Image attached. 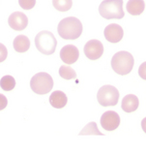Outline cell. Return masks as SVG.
Returning a JSON list of instances; mask_svg holds the SVG:
<instances>
[{
	"mask_svg": "<svg viewBox=\"0 0 146 158\" xmlns=\"http://www.w3.org/2000/svg\"><path fill=\"white\" fill-rule=\"evenodd\" d=\"M59 75L61 78H63L65 80H73L76 78V73L73 68L70 66H61L59 68Z\"/></svg>",
	"mask_w": 146,
	"mask_h": 158,
	"instance_id": "ac0fdd59",
	"label": "cell"
},
{
	"mask_svg": "<svg viewBox=\"0 0 146 158\" xmlns=\"http://www.w3.org/2000/svg\"><path fill=\"white\" fill-rule=\"evenodd\" d=\"M126 8L132 16H140L144 11L145 3L143 0H129Z\"/></svg>",
	"mask_w": 146,
	"mask_h": 158,
	"instance_id": "5bb4252c",
	"label": "cell"
},
{
	"mask_svg": "<svg viewBox=\"0 0 146 158\" xmlns=\"http://www.w3.org/2000/svg\"><path fill=\"white\" fill-rule=\"evenodd\" d=\"M8 23L11 28L16 31L23 30L28 24V19L22 12H15L8 19Z\"/></svg>",
	"mask_w": 146,
	"mask_h": 158,
	"instance_id": "30bf717a",
	"label": "cell"
},
{
	"mask_svg": "<svg viewBox=\"0 0 146 158\" xmlns=\"http://www.w3.org/2000/svg\"><path fill=\"white\" fill-rule=\"evenodd\" d=\"M135 60L133 56L128 52H118L111 59V67L118 75H127L133 69Z\"/></svg>",
	"mask_w": 146,
	"mask_h": 158,
	"instance_id": "7a4b0ae2",
	"label": "cell"
},
{
	"mask_svg": "<svg viewBox=\"0 0 146 158\" xmlns=\"http://www.w3.org/2000/svg\"><path fill=\"white\" fill-rule=\"evenodd\" d=\"M57 31L59 36L65 40L78 39L82 33V23L79 19L68 17L61 20L58 24Z\"/></svg>",
	"mask_w": 146,
	"mask_h": 158,
	"instance_id": "6da1fadb",
	"label": "cell"
},
{
	"mask_svg": "<svg viewBox=\"0 0 146 158\" xmlns=\"http://www.w3.org/2000/svg\"><path fill=\"white\" fill-rule=\"evenodd\" d=\"M30 87L32 90L40 95H44L50 92L53 87V80L50 74L40 72L30 81Z\"/></svg>",
	"mask_w": 146,
	"mask_h": 158,
	"instance_id": "5b68a950",
	"label": "cell"
},
{
	"mask_svg": "<svg viewBox=\"0 0 146 158\" xmlns=\"http://www.w3.org/2000/svg\"><path fill=\"white\" fill-rule=\"evenodd\" d=\"M18 4L24 10H30L34 8L36 4V0H18Z\"/></svg>",
	"mask_w": 146,
	"mask_h": 158,
	"instance_id": "ffe728a7",
	"label": "cell"
},
{
	"mask_svg": "<svg viewBox=\"0 0 146 158\" xmlns=\"http://www.w3.org/2000/svg\"><path fill=\"white\" fill-rule=\"evenodd\" d=\"M8 56V51H7V48L0 43V62H3V61L7 58Z\"/></svg>",
	"mask_w": 146,
	"mask_h": 158,
	"instance_id": "44dd1931",
	"label": "cell"
},
{
	"mask_svg": "<svg viewBox=\"0 0 146 158\" xmlns=\"http://www.w3.org/2000/svg\"><path fill=\"white\" fill-rule=\"evenodd\" d=\"M138 105H140V101L136 96L134 94H128L123 98L121 107L124 112L132 113L138 108Z\"/></svg>",
	"mask_w": 146,
	"mask_h": 158,
	"instance_id": "7c38bea8",
	"label": "cell"
},
{
	"mask_svg": "<svg viewBox=\"0 0 146 158\" xmlns=\"http://www.w3.org/2000/svg\"><path fill=\"white\" fill-rule=\"evenodd\" d=\"M79 135L80 136H83V135H101V136H103V134L99 131V129L97 127V124L95 122H90L81 130V132H79Z\"/></svg>",
	"mask_w": 146,
	"mask_h": 158,
	"instance_id": "d6986e66",
	"label": "cell"
},
{
	"mask_svg": "<svg viewBox=\"0 0 146 158\" xmlns=\"http://www.w3.org/2000/svg\"><path fill=\"white\" fill-rule=\"evenodd\" d=\"M35 46L37 50L43 54L50 56L56 50L57 41L51 31H41L35 37Z\"/></svg>",
	"mask_w": 146,
	"mask_h": 158,
	"instance_id": "277c9868",
	"label": "cell"
},
{
	"mask_svg": "<svg viewBox=\"0 0 146 158\" xmlns=\"http://www.w3.org/2000/svg\"><path fill=\"white\" fill-rule=\"evenodd\" d=\"M68 102V98L66 94L63 91L60 90H56L53 93H51V95L50 96V103L51 105L55 108V109H62L64 108Z\"/></svg>",
	"mask_w": 146,
	"mask_h": 158,
	"instance_id": "4fadbf2b",
	"label": "cell"
},
{
	"mask_svg": "<svg viewBox=\"0 0 146 158\" xmlns=\"http://www.w3.org/2000/svg\"><path fill=\"white\" fill-rule=\"evenodd\" d=\"M14 49L18 52H25L30 48V41L24 35H18L14 39Z\"/></svg>",
	"mask_w": 146,
	"mask_h": 158,
	"instance_id": "9a60e30c",
	"label": "cell"
},
{
	"mask_svg": "<svg viewBox=\"0 0 146 158\" xmlns=\"http://www.w3.org/2000/svg\"><path fill=\"white\" fill-rule=\"evenodd\" d=\"M0 86L5 91H11L16 86V80L12 76L7 75V76H4L0 80Z\"/></svg>",
	"mask_w": 146,
	"mask_h": 158,
	"instance_id": "2e32d148",
	"label": "cell"
},
{
	"mask_svg": "<svg viewBox=\"0 0 146 158\" xmlns=\"http://www.w3.org/2000/svg\"><path fill=\"white\" fill-rule=\"evenodd\" d=\"M83 52L87 58L96 60L103 56V46L99 40H90L85 44Z\"/></svg>",
	"mask_w": 146,
	"mask_h": 158,
	"instance_id": "ba28073f",
	"label": "cell"
},
{
	"mask_svg": "<svg viewBox=\"0 0 146 158\" xmlns=\"http://www.w3.org/2000/svg\"><path fill=\"white\" fill-rule=\"evenodd\" d=\"M54 8L60 12H66L72 8L73 0H52Z\"/></svg>",
	"mask_w": 146,
	"mask_h": 158,
	"instance_id": "e0dca14e",
	"label": "cell"
},
{
	"mask_svg": "<svg viewBox=\"0 0 146 158\" xmlns=\"http://www.w3.org/2000/svg\"><path fill=\"white\" fill-rule=\"evenodd\" d=\"M79 52L74 45H66L60 51V58L66 64H73L79 59Z\"/></svg>",
	"mask_w": 146,
	"mask_h": 158,
	"instance_id": "8fae6325",
	"label": "cell"
},
{
	"mask_svg": "<svg viewBox=\"0 0 146 158\" xmlns=\"http://www.w3.org/2000/svg\"><path fill=\"white\" fill-rule=\"evenodd\" d=\"M7 104H8V101H7L6 96L3 94H0V111H2L7 107Z\"/></svg>",
	"mask_w": 146,
	"mask_h": 158,
	"instance_id": "7402d4cb",
	"label": "cell"
},
{
	"mask_svg": "<svg viewBox=\"0 0 146 158\" xmlns=\"http://www.w3.org/2000/svg\"><path fill=\"white\" fill-rule=\"evenodd\" d=\"M101 126L106 131H113L120 124V116L113 111H107L101 116Z\"/></svg>",
	"mask_w": 146,
	"mask_h": 158,
	"instance_id": "52a82bcc",
	"label": "cell"
},
{
	"mask_svg": "<svg viewBox=\"0 0 146 158\" xmlns=\"http://www.w3.org/2000/svg\"><path fill=\"white\" fill-rule=\"evenodd\" d=\"M100 15L107 19H123L125 14L123 10V0H103L99 6Z\"/></svg>",
	"mask_w": 146,
	"mask_h": 158,
	"instance_id": "3957f363",
	"label": "cell"
},
{
	"mask_svg": "<svg viewBox=\"0 0 146 158\" xmlns=\"http://www.w3.org/2000/svg\"><path fill=\"white\" fill-rule=\"evenodd\" d=\"M105 34V38L110 43H118L120 42L123 38L124 35V31L123 28L116 23H111L108 24L103 31Z\"/></svg>",
	"mask_w": 146,
	"mask_h": 158,
	"instance_id": "9c48e42d",
	"label": "cell"
},
{
	"mask_svg": "<svg viewBox=\"0 0 146 158\" xmlns=\"http://www.w3.org/2000/svg\"><path fill=\"white\" fill-rule=\"evenodd\" d=\"M97 99L103 107L115 106L119 100V91L112 85H103L97 93Z\"/></svg>",
	"mask_w": 146,
	"mask_h": 158,
	"instance_id": "8992f818",
	"label": "cell"
}]
</instances>
